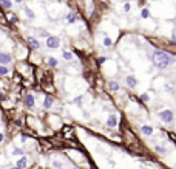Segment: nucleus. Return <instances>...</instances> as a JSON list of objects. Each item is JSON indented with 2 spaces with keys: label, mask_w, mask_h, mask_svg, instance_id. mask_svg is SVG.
I'll return each instance as SVG.
<instances>
[{
  "label": "nucleus",
  "mask_w": 176,
  "mask_h": 169,
  "mask_svg": "<svg viewBox=\"0 0 176 169\" xmlns=\"http://www.w3.org/2000/svg\"><path fill=\"white\" fill-rule=\"evenodd\" d=\"M153 62L158 68H167L171 62H175V57L170 56V53H167L164 50H156L153 53Z\"/></svg>",
  "instance_id": "obj_1"
},
{
  "label": "nucleus",
  "mask_w": 176,
  "mask_h": 169,
  "mask_svg": "<svg viewBox=\"0 0 176 169\" xmlns=\"http://www.w3.org/2000/svg\"><path fill=\"white\" fill-rule=\"evenodd\" d=\"M159 118L162 119V123L170 124V123L175 119V115H173V112H171V110H162V112H159Z\"/></svg>",
  "instance_id": "obj_2"
},
{
  "label": "nucleus",
  "mask_w": 176,
  "mask_h": 169,
  "mask_svg": "<svg viewBox=\"0 0 176 169\" xmlns=\"http://www.w3.org/2000/svg\"><path fill=\"white\" fill-rule=\"evenodd\" d=\"M59 45H60V41H59V37L49 36V37L47 39V47H48V48H57Z\"/></svg>",
  "instance_id": "obj_3"
},
{
  "label": "nucleus",
  "mask_w": 176,
  "mask_h": 169,
  "mask_svg": "<svg viewBox=\"0 0 176 169\" xmlns=\"http://www.w3.org/2000/svg\"><path fill=\"white\" fill-rule=\"evenodd\" d=\"M12 61V57L8 53H0V65H6Z\"/></svg>",
  "instance_id": "obj_4"
},
{
  "label": "nucleus",
  "mask_w": 176,
  "mask_h": 169,
  "mask_svg": "<svg viewBox=\"0 0 176 169\" xmlns=\"http://www.w3.org/2000/svg\"><path fill=\"white\" fill-rule=\"evenodd\" d=\"M26 41H28L29 47H31V48H34V50H39V48H40V42L37 41V39H34V37L28 36V37H26Z\"/></svg>",
  "instance_id": "obj_5"
},
{
  "label": "nucleus",
  "mask_w": 176,
  "mask_h": 169,
  "mask_svg": "<svg viewBox=\"0 0 176 169\" xmlns=\"http://www.w3.org/2000/svg\"><path fill=\"white\" fill-rule=\"evenodd\" d=\"M125 82H127V86L130 88H134V87L138 86V79L134 78V76H127V78H125Z\"/></svg>",
  "instance_id": "obj_6"
},
{
  "label": "nucleus",
  "mask_w": 176,
  "mask_h": 169,
  "mask_svg": "<svg viewBox=\"0 0 176 169\" xmlns=\"http://www.w3.org/2000/svg\"><path fill=\"white\" fill-rule=\"evenodd\" d=\"M107 124H108V127H114L117 124V117L116 115H110L108 119H107Z\"/></svg>",
  "instance_id": "obj_7"
},
{
  "label": "nucleus",
  "mask_w": 176,
  "mask_h": 169,
  "mask_svg": "<svg viewBox=\"0 0 176 169\" xmlns=\"http://www.w3.org/2000/svg\"><path fill=\"white\" fill-rule=\"evenodd\" d=\"M25 104H26V107H33L34 106V96L31 95V93H28V95H26V98H25Z\"/></svg>",
  "instance_id": "obj_8"
},
{
  "label": "nucleus",
  "mask_w": 176,
  "mask_h": 169,
  "mask_svg": "<svg viewBox=\"0 0 176 169\" xmlns=\"http://www.w3.org/2000/svg\"><path fill=\"white\" fill-rule=\"evenodd\" d=\"M108 87H110V90H113V92L119 90V84H117L116 81H110V82H108Z\"/></svg>",
  "instance_id": "obj_9"
},
{
  "label": "nucleus",
  "mask_w": 176,
  "mask_h": 169,
  "mask_svg": "<svg viewBox=\"0 0 176 169\" xmlns=\"http://www.w3.org/2000/svg\"><path fill=\"white\" fill-rule=\"evenodd\" d=\"M43 106H45V109H49V107H51V106H53V98H51V96H47V98H45Z\"/></svg>",
  "instance_id": "obj_10"
},
{
  "label": "nucleus",
  "mask_w": 176,
  "mask_h": 169,
  "mask_svg": "<svg viewBox=\"0 0 176 169\" xmlns=\"http://www.w3.org/2000/svg\"><path fill=\"white\" fill-rule=\"evenodd\" d=\"M66 20H68V23H74V22L77 20V14H76V12H70Z\"/></svg>",
  "instance_id": "obj_11"
},
{
  "label": "nucleus",
  "mask_w": 176,
  "mask_h": 169,
  "mask_svg": "<svg viewBox=\"0 0 176 169\" xmlns=\"http://www.w3.org/2000/svg\"><path fill=\"white\" fill-rule=\"evenodd\" d=\"M142 133H144V135H151V133H153V127L151 126H144L142 127Z\"/></svg>",
  "instance_id": "obj_12"
},
{
  "label": "nucleus",
  "mask_w": 176,
  "mask_h": 169,
  "mask_svg": "<svg viewBox=\"0 0 176 169\" xmlns=\"http://www.w3.org/2000/svg\"><path fill=\"white\" fill-rule=\"evenodd\" d=\"M16 166H19V168H22V169H23V168L26 166V157H20V160L17 161V164H16Z\"/></svg>",
  "instance_id": "obj_13"
},
{
  "label": "nucleus",
  "mask_w": 176,
  "mask_h": 169,
  "mask_svg": "<svg viewBox=\"0 0 176 169\" xmlns=\"http://www.w3.org/2000/svg\"><path fill=\"white\" fill-rule=\"evenodd\" d=\"M0 5H2L3 8H11V0H0Z\"/></svg>",
  "instance_id": "obj_14"
},
{
  "label": "nucleus",
  "mask_w": 176,
  "mask_h": 169,
  "mask_svg": "<svg viewBox=\"0 0 176 169\" xmlns=\"http://www.w3.org/2000/svg\"><path fill=\"white\" fill-rule=\"evenodd\" d=\"M48 65L49 67H56L57 65V61L54 59V57H48Z\"/></svg>",
  "instance_id": "obj_15"
},
{
  "label": "nucleus",
  "mask_w": 176,
  "mask_h": 169,
  "mask_svg": "<svg viewBox=\"0 0 176 169\" xmlns=\"http://www.w3.org/2000/svg\"><path fill=\"white\" fill-rule=\"evenodd\" d=\"M62 54H64V57H65L66 61H71V59H73V54H71L70 51H64V53H62Z\"/></svg>",
  "instance_id": "obj_16"
},
{
  "label": "nucleus",
  "mask_w": 176,
  "mask_h": 169,
  "mask_svg": "<svg viewBox=\"0 0 176 169\" xmlns=\"http://www.w3.org/2000/svg\"><path fill=\"white\" fill-rule=\"evenodd\" d=\"M25 12H26V16L29 17V19H34V12L29 10V8H25Z\"/></svg>",
  "instance_id": "obj_17"
},
{
  "label": "nucleus",
  "mask_w": 176,
  "mask_h": 169,
  "mask_svg": "<svg viewBox=\"0 0 176 169\" xmlns=\"http://www.w3.org/2000/svg\"><path fill=\"white\" fill-rule=\"evenodd\" d=\"M6 73H8V68L3 67V65H0V76H5Z\"/></svg>",
  "instance_id": "obj_18"
},
{
  "label": "nucleus",
  "mask_w": 176,
  "mask_h": 169,
  "mask_svg": "<svg viewBox=\"0 0 176 169\" xmlns=\"http://www.w3.org/2000/svg\"><path fill=\"white\" fill-rule=\"evenodd\" d=\"M22 154H23V150L20 148H14V150H12V155H22Z\"/></svg>",
  "instance_id": "obj_19"
},
{
  "label": "nucleus",
  "mask_w": 176,
  "mask_h": 169,
  "mask_svg": "<svg viewBox=\"0 0 176 169\" xmlns=\"http://www.w3.org/2000/svg\"><path fill=\"white\" fill-rule=\"evenodd\" d=\"M111 39L110 37H105V39H103V45H105V47H111Z\"/></svg>",
  "instance_id": "obj_20"
},
{
  "label": "nucleus",
  "mask_w": 176,
  "mask_h": 169,
  "mask_svg": "<svg viewBox=\"0 0 176 169\" xmlns=\"http://www.w3.org/2000/svg\"><path fill=\"white\" fill-rule=\"evenodd\" d=\"M148 16H150V11H148V10H142V17H144V19H147Z\"/></svg>",
  "instance_id": "obj_21"
},
{
  "label": "nucleus",
  "mask_w": 176,
  "mask_h": 169,
  "mask_svg": "<svg viewBox=\"0 0 176 169\" xmlns=\"http://www.w3.org/2000/svg\"><path fill=\"white\" fill-rule=\"evenodd\" d=\"M168 137H170V138H171V140H173L175 143H176V135H175L173 132H168Z\"/></svg>",
  "instance_id": "obj_22"
},
{
  "label": "nucleus",
  "mask_w": 176,
  "mask_h": 169,
  "mask_svg": "<svg viewBox=\"0 0 176 169\" xmlns=\"http://www.w3.org/2000/svg\"><path fill=\"white\" fill-rule=\"evenodd\" d=\"M124 11H125V12L130 11V3H125V5H124Z\"/></svg>",
  "instance_id": "obj_23"
},
{
  "label": "nucleus",
  "mask_w": 176,
  "mask_h": 169,
  "mask_svg": "<svg viewBox=\"0 0 176 169\" xmlns=\"http://www.w3.org/2000/svg\"><path fill=\"white\" fill-rule=\"evenodd\" d=\"M141 99L142 101H148V95H147V93H144V95L141 96Z\"/></svg>",
  "instance_id": "obj_24"
},
{
  "label": "nucleus",
  "mask_w": 176,
  "mask_h": 169,
  "mask_svg": "<svg viewBox=\"0 0 176 169\" xmlns=\"http://www.w3.org/2000/svg\"><path fill=\"white\" fill-rule=\"evenodd\" d=\"M156 150H158V152H162V154H165V149H164V148H159V146H158V148H156Z\"/></svg>",
  "instance_id": "obj_25"
},
{
  "label": "nucleus",
  "mask_w": 176,
  "mask_h": 169,
  "mask_svg": "<svg viewBox=\"0 0 176 169\" xmlns=\"http://www.w3.org/2000/svg\"><path fill=\"white\" fill-rule=\"evenodd\" d=\"M10 20L11 22H17V17L16 16H10Z\"/></svg>",
  "instance_id": "obj_26"
},
{
  "label": "nucleus",
  "mask_w": 176,
  "mask_h": 169,
  "mask_svg": "<svg viewBox=\"0 0 176 169\" xmlns=\"http://www.w3.org/2000/svg\"><path fill=\"white\" fill-rule=\"evenodd\" d=\"M54 166H56L57 169H60V168H62V166H60V163H59V161H56V163H54Z\"/></svg>",
  "instance_id": "obj_27"
},
{
  "label": "nucleus",
  "mask_w": 176,
  "mask_h": 169,
  "mask_svg": "<svg viewBox=\"0 0 176 169\" xmlns=\"http://www.w3.org/2000/svg\"><path fill=\"white\" fill-rule=\"evenodd\" d=\"M3 138H5V135H3V133H0V143L3 141Z\"/></svg>",
  "instance_id": "obj_28"
},
{
  "label": "nucleus",
  "mask_w": 176,
  "mask_h": 169,
  "mask_svg": "<svg viewBox=\"0 0 176 169\" xmlns=\"http://www.w3.org/2000/svg\"><path fill=\"white\" fill-rule=\"evenodd\" d=\"M11 169H22V168H19V166H14V168H11Z\"/></svg>",
  "instance_id": "obj_29"
},
{
  "label": "nucleus",
  "mask_w": 176,
  "mask_h": 169,
  "mask_svg": "<svg viewBox=\"0 0 176 169\" xmlns=\"http://www.w3.org/2000/svg\"><path fill=\"white\" fill-rule=\"evenodd\" d=\"M73 169H80V168H79V166H74V168H73Z\"/></svg>",
  "instance_id": "obj_30"
},
{
  "label": "nucleus",
  "mask_w": 176,
  "mask_h": 169,
  "mask_svg": "<svg viewBox=\"0 0 176 169\" xmlns=\"http://www.w3.org/2000/svg\"><path fill=\"white\" fill-rule=\"evenodd\" d=\"M17 2H22V0H17Z\"/></svg>",
  "instance_id": "obj_31"
}]
</instances>
